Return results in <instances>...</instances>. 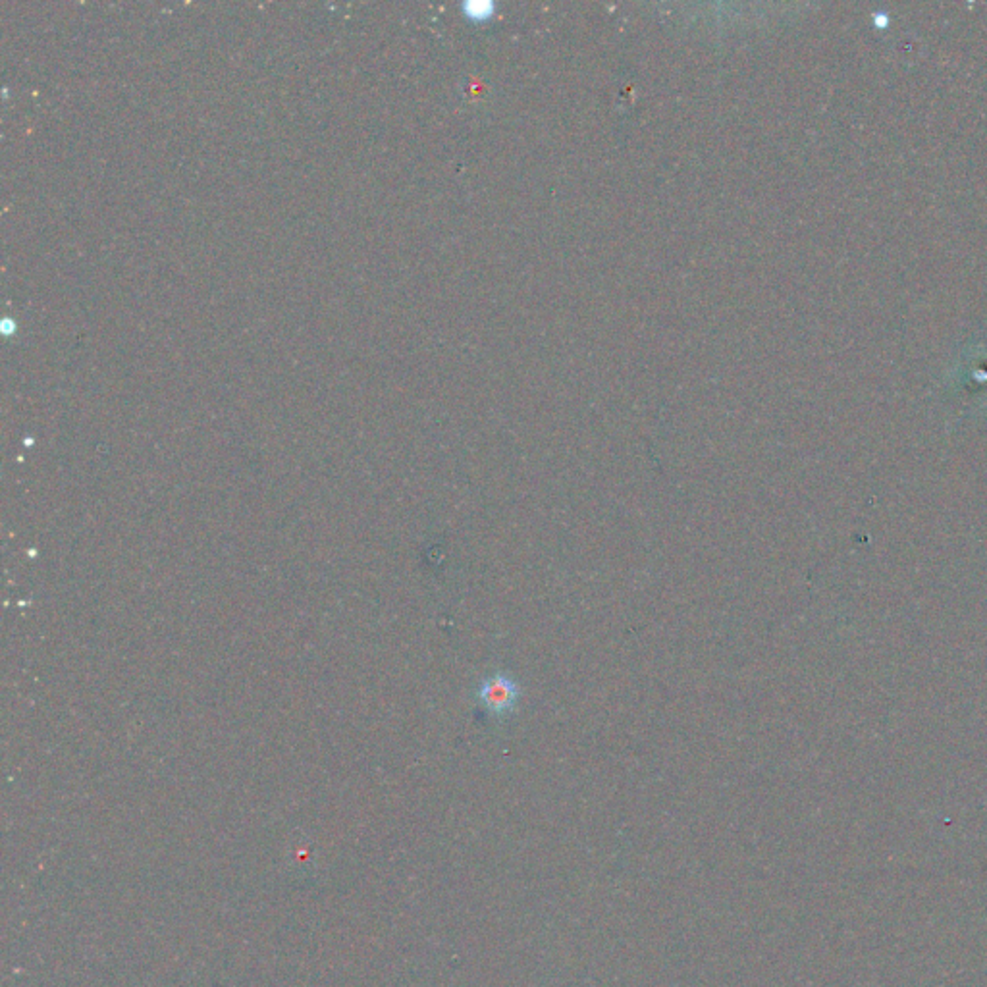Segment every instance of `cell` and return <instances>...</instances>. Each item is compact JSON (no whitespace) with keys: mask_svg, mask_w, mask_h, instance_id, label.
<instances>
[{"mask_svg":"<svg viewBox=\"0 0 987 987\" xmlns=\"http://www.w3.org/2000/svg\"><path fill=\"white\" fill-rule=\"evenodd\" d=\"M482 706L492 716H507L515 710L519 700V685L506 673H496L488 677L479 689Z\"/></svg>","mask_w":987,"mask_h":987,"instance_id":"obj_1","label":"cell"}]
</instances>
